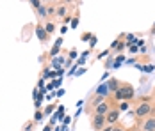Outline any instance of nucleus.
Listing matches in <instances>:
<instances>
[{"instance_id":"1","label":"nucleus","mask_w":155,"mask_h":131,"mask_svg":"<svg viewBox=\"0 0 155 131\" xmlns=\"http://www.w3.org/2000/svg\"><path fill=\"white\" fill-rule=\"evenodd\" d=\"M134 87L130 85V83H120V87L118 90L114 92V98L118 99V101H130L132 98H134Z\"/></svg>"},{"instance_id":"14","label":"nucleus","mask_w":155,"mask_h":131,"mask_svg":"<svg viewBox=\"0 0 155 131\" xmlns=\"http://www.w3.org/2000/svg\"><path fill=\"white\" fill-rule=\"evenodd\" d=\"M114 48H116V51H121V50L125 48V43H120V41H118V44H116Z\"/></svg>"},{"instance_id":"21","label":"nucleus","mask_w":155,"mask_h":131,"mask_svg":"<svg viewBox=\"0 0 155 131\" xmlns=\"http://www.w3.org/2000/svg\"><path fill=\"white\" fill-rule=\"evenodd\" d=\"M127 108H128V103H121L120 104V110H127Z\"/></svg>"},{"instance_id":"9","label":"nucleus","mask_w":155,"mask_h":131,"mask_svg":"<svg viewBox=\"0 0 155 131\" xmlns=\"http://www.w3.org/2000/svg\"><path fill=\"white\" fill-rule=\"evenodd\" d=\"M118 87H120V82H118V80H110V82H109V85H107L109 92H116Z\"/></svg>"},{"instance_id":"19","label":"nucleus","mask_w":155,"mask_h":131,"mask_svg":"<svg viewBox=\"0 0 155 131\" xmlns=\"http://www.w3.org/2000/svg\"><path fill=\"white\" fill-rule=\"evenodd\" d=\"M77 25H78V20H77V18H73V21H71V29H75Z\"/></svg>"},{"instance_id":"23","label":"nucleus","mask_w":155,"mask_h":131,"mask_svg":"<svg viewBox=\"0 0 155 131\" xmlns=\"http://www.w3.org/2000/svg\"><path fill=\"white\" fill-rule=\"evenodd\" d=\"M150 32H152V34H155V25L152 27V30H150Z\"/></svg>"},{"instance_id":"22","label":"nucleus","mask_w":155,"mask_h":131,"mask_svg":"<svg viewBox=\"0 0 155 131\" xmlns=\"http://www.w3.org/2000/svg\"><path fill=\"white\" fill-rule=\"evenodd\" d=\"M102 131H112V126H105V128H104Z\"/></svg>"},{"instance_id":"10","label":"nucleus","mask_w":155,"mask_h":131,"mask_svg":"<svg viewBox=\"0 0 155 131\" xmlns=\"http://www.w3.org/2000/svg\"><path fill=\"white\" fill-rule=\"evenodd\" d=\"M61 39H57V43L54 44V48H52V51H50V55H52V57H54V55H55V53H59V50H61Z\"/></svg>"},{"instance_id":"11","label":"nucleus","mask_w":155,"mask_h":131,"mask_svg":"<svg viewBox=\"0 0 155 131\" xmlns=\"http://www.w3.org/2000/svg\"><path fill=\"white\" fill-rule=\"evenodd\" d=\"M38 13H39V16H41V18H45V16L48 14L47 7H43V5H39V7H38Z\"/></svg>"},{"instance_id":"17","label":"nucleus","mask_w":155,"mask_h":131,"mask_svg":"<svg viewBox=\"0 0 155 131\" xmlns=\"http://www.w3.org/2000/svg\"><path fill=\"white\" fill-rule=\"evenodd\" d=\"M52 112H54V104H50V106H47V110H45V114H52Z\"/></svg>"},{"instance_id":"3","label":"nucleus","mask_w":155,"mask_h":131,"mask_svg":"<svg viewBox=\"0 0 155 131\" xmlns=\"http://www.w3.org/2000/svg\"><path fill=\"white\" fill-rule=\"evenodd\" d=\"M105 115H98V114H94L93 119H91V126H93L94 131H102L105 128Z\"/></svg>"},{"instance_id":"2","label":"nucleus","mask_w":155,"mask_h":131,"mask_svg":"<svg viewBox=\"0 0 155 131\" xmlns=\"http://www.w3.org/2000/svg\"><path fill=\"white\" fill-rule=\"evenodd\" d=\"M152 112H153V106H152V103L150 101H141L139 104L136 106V117H139V119L148 117Z\"/></svg>"},{"instance_id":"12","label":"nucleus","mask_w":155,"mask_h":131,"mask_svg":"<svg viewBox=\"0 0 155 131\" xmlns=\"http://www.w3.org/2000/svg\"><path fill=\"white\" fill-rule=\"evenodd\" d=\"M112 131H127V129H125V126L116 122V124H112Z\"/></svg>"},{"instance_id":"4","label":"nucleus","mask_w":155,"mask_h":131,"mask_svg":"<svg viewBox=\"0 0 155 131\" xmlns=\"http://www.w3.org/2000/svg\"><path fill=\"white\" fill-rule=\"evenodd\" d=\"M120 120V110L118 108H110L107 114H105V122H107L109 126H112V124H116Z\"/></svg>"},{"instance_id":"7","label":"nucleus","mask_w":155,"mask_h":131,"mask_svg":"<svg viewBox=\"0 0 155 131\" xmlns=\"http://www.w3.org/2000/svg\"><path fill=\"white\" fill-rule=\"evenodd\" d=\"M36 32H38V37H39V41H43V43H45V41L48 39V34H47V30L43 29L41 25H38V27H36Z\"/></svg>"},{"instance_id":"6","label":"nucleus","mask_w":155,"mask_h":131,"mask_svg":"<svg viewBox=\"0 0 155 131\" xmlns=\"http://www.w3.org/2000/svg\"><path fill=\"white\" fill-rule=\"evenodd\" d=\"M141 131H155V117H148V119L143 122Z\"/></svg>"},{"instance_id":"20","label":"nucleus","mask_w":155,"mask_h":131,"mask_svg":"<svg viewBox=\"0 0 155 131\" xmlns=\"http://www.w3.org/2000/svg\"><path fill=\"white\" fill-rule=\"evenodd\" d=\"M62 114H64V108L61 106V108H59V114H57L55 117H57V119H61V117H62Z\"/></svg>"},{"instance_id":"8","label":"nucleus","mask_w":155,"mask_h":131,"mask_svg":"<svg viewBox=\"0 0 155 131\" xmlns=\"http://www.w3.org/2000/svg\"><path fill=\"white\" fill-rule=\"evenodd\" d=\"M96 96H102V98L109 96V89H107V85H100V87L96 89Z\"/></svg>"},{"instance_id":"15","label":"nucleus","mask_w":155,"mask_h":131,"mask_svg":"<svg viewBox=\"0 0 155 131\" xmlns=\"http://www.w3.org/2000/svg\"><path fill=\"white\" fill-rule=\"evenodd\" d=\"M41 117H43V114L38 110V112H36V115H34V120H41Z\"/></svg>"},{"instance_id":"24","label":"nucleus","mask_w":155,"mask_h":131,"mask_svg":"<svg viewBox=\"0 0 155 131\" xmlns=\"http://www.w3.org/2000/svg\"><path fill=\"white\" fill-rule=\"evenodd\" d=\"M153 92H155V90H153Z\"/></svg>"},{"instance_id":"5","label":"nucleus","mask_w":155,"mask_h":131,"mask_svg":"<svg viewBox=\"0 0 155 131\" xmlns=\"http://www.w3.org/2000/svg\"><path fill=\"white\" fill-rule=\"evenodd\" d=\"M109 110H110V104H109L107 101H102L100 104L94 106V114H98V115H105Z\"/></svg>"},{"instance_id":"16","label":"nucleus","mask_w":155,"mask_h":131,"mask_svg":"<svg viewBox=\"0 0 155 131\" xmlns=\"http://www.w3.org/2000/svg\"><path fill=\"white\" fill-rule=\"evenodd\" d=\"M31 4H32V7H36V9L41 5V4H39V0H31Z\"/></svg>"},{"instance_id":"18","label":"nucleus","mask_w":155,"mask_h":131,"mask_svg":"<svg viewBox=\"0 0 155 131\" xmlns=\"http://www.w3.org/2000/svg\"><path fill=\"white\" fill-rule=\"evenodd\" d=\"M64 13H66V9H64V7H59V9H57V14H59V16H62Z\"/></svg>"},{"instance_id":"13","label":"nucleus","mask_w":155,"mask_h":131,"mask_svg":"<svg viewBox=\"0 0 155 131\" xmlns=\"http://www.w3.org/2000/svg\"><path fill=\"white\" fill-rule=\"evenodd\" d=\"M45 30H47V34H50V32H54V30H55V25H54V23H47Z\"/></svg>"}]
</instances>
